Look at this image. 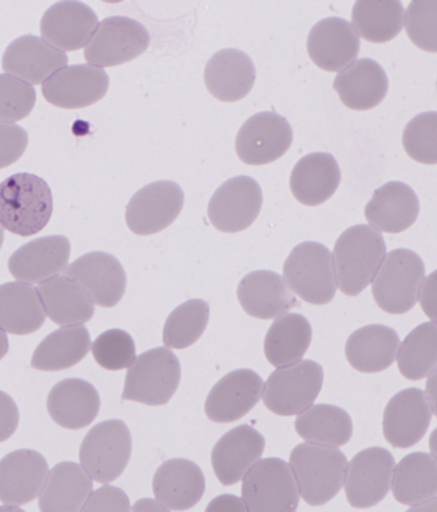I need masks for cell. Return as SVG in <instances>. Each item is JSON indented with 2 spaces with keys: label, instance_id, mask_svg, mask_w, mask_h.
I'll use <instances>...</instances> for the list:
<instances>
[{
  "label": "cell",
  "instance_id": "obj_38",
  "mask_svg": "<svg viewBox=\"0 0 437 512\" xmlns=\"http://www.w3.org/2000/svg\"><path fill=\"white\" fill-rule=\"evenodd\" d=\"M312 342V325L300 313H286L272 323L265 336L264 353L276 368L297 364Z\"/></svg>",
  "mask_w": 437,
  "mask_h": 512
},
{
  "label": "cell",
  "instance_id": "obj_49",
  "mask_svg": "<svg viewBox=\"0 0 437 512\" xmlns=\"http://www.w3.org/2000/svg\"><path fill=\"white\" fill-rule=\"evenodd\" d=\"M20 424L17 403L6 392L0 391V443L6 442L16 433Z\"/></svg>",
  "mask_w": 437,
  "mask_h": 512
},
{
  "label": "cell",
  "instance_id": "obj_10",
  "mask_svg": "<svg viewBox=\"0 0 437 512\" xmlns=\"http://www.w3.org/2000/svg\"><path fill=\"white\" fill-rule=\"evenodd\" d=\"M151 44V35L141 22L129 17H108L99 22L95 35L85 47L88 65L114 67L143 55Z\"/></svg>",
  "mask_w": 437,
  "mask_h": 512
},
{
  "label": "cell",
  "instance_id": "obj_17",
  "mask_svg": "<svg viewBox=\"0 0 437 512\" xmlns=\"http://www.w3.org/2000/svg\"><path fill=\"white\" fill-rule=\"evenodd\" d=\"M65 276L80 284L92 298L93 304L102 308H114L121 302L126 291L125 268L117 257L106 252L84 254L67 265Z\"/></svg>",
  "mask_w": 437,
  "mask_h": 512
},
{
  "label": "cell",
  "instance_id": "obj_36",
  "mask_svg": "<svg viewBox=\"0 0 437 512\" xmlns=\"http://www.w3.org/2000/svg\"><path fill=\"white\" fill-rule=\"evenodd\" d=\"M392 493L398 503L420 506L432 502L437 492L436 459L428 452H413L394 467Z\"/></svg>",
  "mask_w": 437,
  "mask_h": 512
},
{
  "label": "cell",
  "instance_id": "obj_22",
  "mask_svg": "<svg viewBox=\"0 0 437 512\" xmlns=\"http://www.w3.org/2000/svg\"><path fill=\"white\" fill-rule=\"evenodd\" d=\"M265 439L257 429L241 425L231 429L212 450V467L218 480L226 487L237 484L263 457Z\"/></svg>",
  "mask_w": 437,
  "mask_h": 512
},
{
  "label": "cell",
  "instance_id": "obj_2",
  "mask_svg": "<svg viewBox=\"0 0 437 512\" xmlns=\"http://www.w3.org/2000/svg\"><path fill=\"white\" fill-rule=\"evenodd\" d=\"M386 254V241L379 231L365 224L350 227L332 252L336 287L349 297H357L373 282Z\"/></svg>",
  "mask_w": 437,
  "mask_h": 512
},
{
  "label": "cell",
  "instance_id": "obj_46",
  "mask_svg": "<svg viewBox=\"0 0 437 512\" xmlns=\"http://www.w3.org/2000/svg\"><path fill=\"white\" fill-rule=\"evenodd\" d=\"M436 0H414L407 7L405 26L407 36L421 50L437 51Z\"/></svg>",
  "mask_w": 437,
  "mask_h": 512
},
{
  "label": "cell",
  "instance_id": "obj_11",
  "mask_svg": "<svg viewBox=\"0 0 437 512\" xmlns=\"http://www.w3.org/2000/svg\"><path fill=\"white\" fill-rule=\"evenodd\" d=\"M394 455L386 448L371 447L358 452L347 463L345 487L347 502L358 510L382 502L391 489Z\"/></svg>",
  "mask_w": 437,
  "mask_h": 512
},
{
  "label": "cell",
  "instance_id": "obj_15",
  "mask_svg": "<svg viewBox=\"0 0 437 512\" xmlns=\"http://www.w3.org/2000/svg\"><path fill=\"white\" fill-rule=\"evenodd\" d=\"M431 398L420 388H406L392 396L383 416L384 437L392 447L410 448L420 443L431 425Z\"/></svg>",
  "mask_w": 437,
  "mask_h": 512
},
{
  "label": "cell",
  "instance_id": "obj_1",
  "mask_svg": "<svg viewBox=\"0 0 437 512\" xmlns=\"http://www.w3.org/2000/svg\"><path fill=\"white\" fill-rule=\"evenodd\" d=\"M54 212L48 183L35 174L18 173L0 183V226L31 237L46 229Z\"/></svg>",
  "mask_w": 437,
  "mask_h": 512
},
{
  "label": "cell",
  "instance_id": "obj_9",
  "mask_svg": "<svg viewBox=\"0 0 437 512\" xmlns=\"http://www.w3.org/2000/svg\"><path fill=\"white\" fill-rule=\"evenodd\" d=\"M132 450V433L125 422H100L82 440L81 466L93 481L110 484L125 472Z\"/></svg>",
  "mask_w": 437,
  "mask_h": 512
},
{
  "label": "cell",
  "instance_id": "obj_13",
  "mask_svg": "<svg viewBox=\"0 0 437 512\" xmlns=\"http://www.w3.org/2000/svg\"><path fill=\"white\" fill-rule=\"evenodd\" d=\"M293 144L289 121L276 112L253 115L242 125L235 140L238 158L249 166H264L282 158Z\"/></svg>",
  "mask_w": 437,
  "mask_h": 512
},
{
  "label": "cell",
  "instance_id": "obj_42",
  "mask_svg": "<svg viewBox=\"0 0 437 512\" xmlns=\"http://www.w3.org/2000/svg\"><path fill=\"white\" fill-rule=\"evenodd\" d=\"M209 321V305L203 300H190L179 305L167 317L163 342L168 349H188L203 336Z\"/></svg>",
  "mask_w": 437,
  "mask_h": 512
},
{
  "label": "cell",
  "instance_id": "obj_37",
  "mask_svg": "<svg viewBox=\"0 0 437 512\" xmlns=\"http://www.w3.org/2000/svg\"><path fill=\"white\" fill-rule=\"evenodd\" d=\"M91 345V335L84 325L59 328L37 346L32 368L43 372L65 371L84 360Z\"/></svg>",
  "mask_w": 437,
  "mask_h": 512
},
{
  "label": "cell",
  "instance_id": "obj_21",
  "mask_svg": "<svg viewBox=\"0 0 437 512\" xmlns=\"http://www.w3.org/2000/svg\"><path fill=\"white\" fill-rule=\"evenodd\" d=\"M48 472V463L40 452H10L0 461V502L7 506L33 502L46 484Z\"/></svg>",
  "mask_w": 437,
  "mask_h": 512
},
{
  "label": "cell",
  "instance_id": "obj_45",
  "mask_svg": "<svg viewBox=\"0 0 437 512\" xmlns=\"http://www.w3.org/2000/svg\"><path fill=\"white\" fill-rule=\"evenodd\" d=\"M36 99V91L32 85L9 74H0V122L22 121L31 115Z\"/></svg>",
  "mask_w": 437,
  "mask_h": 512
},
{
  "label": "cell",
  "instance_id": "obj_7",
  "mask_svg": "<svg viewBox=\"0 0 437 512\" xmlns=\"http://www.w3.org/2000/svg\"><path fill=\"white\" fill-rule=\"evenodd\" d=\"M242 480V500L250 512H293L300 506L297 481L283 459H260Z\"/></svg>",
  "mask_w": 437,
  "mask_h": 512
},
{
  "label": "cell",
  "instance_id": "obj_29",
  "mask_svg": "<svg viewBox=\"0 0 437 512\" xmlns=\"http://www.w3.org/2000/svg\"><path fill=\"white\" fill-rule=\"evenodd\" d=\"M388 87L386 71L369 58L354 61L339 71L334 80L339 99L354 111H368L379 106L386 99Z\"/></svg>",
  "mask_w": 437,
  "mask_h": 512
},
{
  "label": "cell",
  "instance_id": "obj_30",
  "mask_svg": "<svg viewBox=\"0 0 437 512\" xmlns=\"http://www.w3.org/2000/svg\"><path fill=\"white\" fill-rule=\"evenodd\" d=\"M339 183L341 168L331 153H309L291 171V192L298 203L308 207H317L330 200Z\"/></svg>",
  "mask_w": 437,
  "mask_h": 512
},
{
  "label": "cell",
  "instance_id": "obj_26",
  "mask_svg": "<svg viewBox=\"0 0 437 512\" xmlns=\"http://www.w3.org/2000/svg\"><path fill=\"white\" fill-rule=\"evenodd\" d=\"M152 489L156 500L168 511H188L203 499V470L189 459H170L156 470Z\"/></svg>",
  "mask_w": 437,
  "mask_h": 512
},
{
  "label": "cell",
  "instance_id": "obj_35",
  "mask_svg": "<svg viewBox=\"0 0 437 512\" xmlns=\"http://www.w3.org/2000/svg\"><path fill=\"white\" fill-rule=\"evenodd\" d=\"M46 323V312L37 289L29 283L0 286V330L13 335H31Z\"/></svg>",
  "mask_w": 437,
  "mask_h": 512
},
{
  "label": "cell",
  "instance_id": "obj_8",
  "mask_svg": "<svg viewBox=\"0 0 437 512\" xmlns=\"http://www.w3.org/2000/svg\"><path fill=\"white\" fill-rule=\"evenodd\" d=\"M324 383L323 366L301 360L272 372L263 388L268 410L282 417L297 416L315 403Z\"/></svg>",
  "mask_w": 437,
  "mask_h": 512
},
{
  "label": "cell",
  "instance_id": "obj_24",
  "mask_svg": "<svg viewBox=\"0 0 437 512\" xmlns=\"http://www.w3.org/2000/svg\"><path fill=\"white\" fill-rule=\"evenodd\" d=\"M308 52L320 69L342 71L360 54V37L349 21L328 17L317 22L310 31Z\"/></svg>",
  "mask_w": 437,
  "mask_h": 512
},
{
  "label": "cell",
  "instance_id": "obj_41",
  "mask_svg": "<svg viewBox=\"0 0 437 512\" xmlns=\"http://www.w3.org/2000/svg\"><path fill=\"white\" fill-rule=\"evenodd\" d=\"M399 372L409 380H422L431 375L437 362L436 321L418 325L410 332L397 353Z\"/></svg>",
  "mask_w": 437,
  "mask_h": 512
},
{
  "label": "cell",
  "instance_id": "obj_3",
  "mask_svg": "<svg viewBox=\"0 0 437 512\" xmlns=\"http://www.w3.org/2000/svg\"><path fill=\"white\" fill-rule=\"evenodd\" d=\"M347 458L339 448L302 443L290 454V467L300 496L310 506H323L345 484Z\"/></svg>",
  "mask_w": 437,
  "mask_h": 512
},
{
  "label": "cell",
  "instance_id": "obj_50",
  "mask_svg": "<svg viewBox=\"0 0 437 512\" xmlns=\"http://www.w3.org/2000/svg\"><path fill=\"white\" fill-rule=\"evenodd\" d=\"M207 512H246L248 507L244 500L234 495H222L215 497L211 503L208 504Z\"/></svg>",
  "mask_w": 437,
  "mask_h": 512
},
{
  "label": "cell",
  "instance_id": "obj_12",
  "mask_svg": "<svg viewBox=\"0 0 437 512\" xmlns=\"http://www.w3.org/2000/svg\"><path fill=\"white\" fill-rule=\"evenodd\" d=\"M263 207L259 182L239 175L223 183L208 204V218L222 233H241L249 229Z\"/></svg>",
  "mask_w": 437,
  "mask_h": 512
},
{
  "label": "cell",
  "instance_id": "obj_40",
  "mask_svg": "<svg viewBox=\"0 0 437 512\" xmlns=\"http://www.w3.org/2000/svg\"><path fill=\"white\" fill-rule=\"evenodd\" d=\"M351 21L358 37L372 43H387L402 32L405 9L397 0H358Z\"/></svg>",
  "mask_w": 437,
  "mask_h": 512
},
{
  "label": "cell",
  "instance_id": "obj_25",
  "mask_svg": "<svg viewBox=\"0 0 437 512\" xmlns=\"http://www.w3.org/2000/svg\"><path fill=\"white\" fill-rule=\"evenodd\" d=\"M237 295L245 312L261 320L278 319L301 306L285 279L272 271L250 272L239 282Z\"/></svg>",
  "mask_w": 437,
  "mask_h": 512
},
{
  "label": "cell",
  "instance_id": "obj_16",
  "mask_svg": "<svg viewBox=\"0 0 437 512\" xmlns=\"http://www.w3.org/2000/svg\"><path fill=\"white\" fill-rule=\"evenodd\" d=\"M110 77L91 65L66 66L43 84L44 99L52 106L77 110L96 104L107 95Z\"/></svg>",
  "mask_w": 437,
  "mask_h": 512
},
{
  "label": "cell",
  "instance_id": "obj_18",
  "mask_svg": "<svg viewBox=\"0 0 437 512\" xmlns=\"http://www.w3.org/2000/svg\"><path fill=\"white\" fill-rule=\"evenodd\" d=\"M263 379L250 369H238L222 377L205 401L209 420L229 424L241 420L260 402Z\"/></svg>",
  "mask_w": 437,
  "mask_h": 512
},
{
  "label": "cell",
  "instance_id": "obj_14",
  "mask_svg": "<svg viewBox=\"0 0 437 512\" xmlns=\"http://www.w3.org/2000/svg\"><path fill=\"white\" fill-rule=\"evenodd\" d=\"M185 204L178 183L158 181L138 190L126 207V223L136 235H153L177 220Z\"/></svg>",
  "mask_w": 437,
  "mask_h": 512
},
{
  "label": "cell",
  "instance_id": "obj_53",
  "mask_svg": "<svg viewBox=\"0 0 437 512\" xmlns=\"http://www.w3.org/2000/svg\"><path fill=\"white\" fill-rule=\"evenodd\" d=\"M7 353H9V338L5 331L0 330V361L5 358Z\"/></svg>",
  "mask_w": 437,
  "mask_h": 512
},
{
  "label": "cell",
  "instance_id": "obj_31",
  "mask_svg": "<svg viewBox=\"0 0 437 512\" xmlns=\"http://www.w3.org/2000/svg\"><path fill=\"white\" fill-rule=\"evenodd\" d=\"M47 409L56 424L77 431L96 420L100 410L99 392L85 380H62L48 395Z\"/></svg>",
  "mask_w": 437,
  "mask_h": 512
},
{
  "label": "cell",
  "instance_id": "obj_47",
  "mask_svg": "<svg viewBox=\"0 0 437 512\" xmlns=\"http://www.w3.org/2000/svg\"><path fill=\"white\" fill-rule=\"evenodd\" d=\"M28 133L14 123L0 122V170L18 162L28 148Z\"/></svg>",
  "mask_w": 437,
  "mask_h": 512
},
{
  "label": "cell",
  "instance_id": "obj_4",
  "mask_svg": "<svg viewBox=\"0 0 437 512\" xmlns=\"http://www.w3.org/2000/svg\"><path fill=\"white\" fill-rule=\"evenodd\" d=\"M424 279V261L416 252L392 250L373 279V298L383 312L403 315L416 306Z\"/></svg>",
  "mask_w": 437,
  "mask_h": 512
},
{
  "label": "cell",
  "instance_id": "obj_23",
  "mask_svg": "<svg viewBox=\"0 0 437 512\" xmlns=\"http://www.w3.org/2000/svg\"><path fill=\"white\" fill-rule=\"evenodd\" d=\"M70 253L72 245L63 235L37 238L13 253L9 271L18 282L41 283L65 271Z\"/></svg>",
  "mask_w": 437,
  "mask_h": 512
},
{
  "label": "cell",
  "instance_id": "obj_28",
  "mask_svg": "<svg viewBox=\"0 0 437 512\" xmlns=\"http://www.w3.org/2000/svg\"><path fill=\"white\" fill-rule=\"evenodd\" d=\"M420 201L406 183L392 181L376 189L366 204L365 218L372 229L382 233L399 234L416 223Z\"/></svg>",
  "mask_w": 437,
  "mask_h": 512
},
{
  "label": "cell",
  "instance_id": "obj_51",
  "mask_svg": "<svg viewBox=\"0 0 437 512\" xmlns=\"http://www.w3.org/2000/svg\"><path fill=\"white\" fill-rule=\"evenodd\" d=\"M435 278L436 272L429 275L424 284H421L420 295H418V301L421 302L422 309H424L425 315L431 317L432 321H435Z\"/></svg>",
  "mask_w": 437,
  "mask_h": 512
},
{
  "label": "cell",
  "instance_id": "obj_5",
  "mask_svg": "<svg viewBox=\"0 0 437 512\" xmlns=\"http://www.w3.org/2000/svg\"><path fill=\"white\" fill-rule=\"evenodd\" d=\"M181 364L168 347L138 355L126 373L123 401L163 406L170 402L181 383Z\"/></svg>",
  "mask_w": 437,
  "mask_h": 512
},
{
  "label": "cell",
  "instance_id": "obj_6",
  "mask_svg": "<svg viewBox=\"0 0 437 512\" xmlns=\"http://www.w3.org/2000/svg\"><path fill=\"white\" fill-rule=\"evenodd\" d=\"M283 279L294 294L312 305L330 304L338 289L332 253L319 242H302L291 250Z\"/></svg>",
  "mask_w": 437,
  "mask_h": 512
},
{
  "label": "cell",
  "instance_id": "obj_32",
  "mask_svg": "<svg viewBox=\"0 0 437 512\" xmlns=\"http://www.w3.org/2000/svg\"><path fill=\"white\" fill-rule=\"evenodd\" d=\"M37 293L46 316L62 327L88 323L95 315V304L87 291L67 276L44 280L39 283Z\"/></svg>",
  "mask_w": 437,
  "mask_h": 512
},
{
  "label": "cell",
  "instance_id": "obj_33",
  "mask_svg": "<svg viewBox=\"0 0 437 512\" xmlns=\"http://www.w3.org/2000/svg\"><path fill=\"white\" fill-rule=\"evenodd\" d=\"M399 343L397 331L387 325H366L347 339L346 358L358 372H383L397 360Z\"/></svg>",
  "mask_w": 437,
  "mask_h": 512
},
{
  "label": "cell",
  "instance_id": "obj_54",
  "mask_svg": "<svg viewBox=\"0 0 437 512\" xmlns=\"http://www.w3.org/2000/svg\"><path fill=\"white\" fill-rule=\"evenodd\" d=\"M3 241H5V231H3V227L0 226V249H2Z\"/></svg>",
  "mask_w": 437,
  "mask_h": 512
},
{
  "label": "cell",
  "instance_id": "obj_27",
  "mask_svg": "<svg viewBox=\"0 0 437 512\" xmlns=\"http://www.w3.org/2000/svg\"><path fill=\"white\" fill-rule=\"evenodd\" d=\"M207 89L224 103L239 102L248 96L256 82V67L249 55L235 48L216 52L204 71Z\"/></svg>",
  "mask_w": 437,
  "mask_h": 512
},
{
  "label": "cell",
  "instance_id": "obj_19",
  "mask_svg": "<svg viewBox=\"0 0 437 512\" xmlns=\"http://www.w3.org/2000/svg\"><path fill=\"white\" fill-rule=\"evenodd\" d=\"M97 26L99 18L85 3L59 2L44 13L40 32L56 50L74 52L88 46Z\"/></svg>",
  "mask_w": 437,
  "mask_h": 512
},
{
  "label": "cell",
  "instance_id": "obj_34",
  "mask_svg": "<svg viewBox=\"0 0 437 512\" xmlns=\"http://www.w3.org/2000/svg\"><path fill=\"white\" fill-rule=\"evenodd\" d=\"M84 467L74 462L58 463L48 472L39 497L40 511H81L93 492V482Z\"/></svg>",
  "mask_w": 437,
  "mask_h": 512
},
{
  "label": "cell",
  "instance_id": "obj_52",
  "mask_svg": "<svg viewBox=\"0 0 437 512\" xmlns=\"http://www.w3.org/2000/svg\"><path fill=\"white\" fill-rule=\"evenodd\" d=\"M133 511H168L162 503L155 500L144 499L134 504Z\"/></svg>",
  "mask_w": 437,
  "mask_h": 512
},
{
  "label": "cell",
  "instance_id": "obj_39",
  "mask_svg": "<svg viewBox=\"0 0 437 512\" xmlns=\"http://www.w3.org/2000/svg\"><path fill=\"white\" fill-rule=\"evenodd\" d=\"M295 431L305 442L320 446L342 447L353 436L350 414L334 405H315L298 414Z\"/></svg>",
  "mask_w": 437,
  "mask_h": 512
},
{
  "label": "cell",
  "instance_id": "obj_20",
  "mask_svg": "<svg viewBox=\"0 0 437 512\" xmlns=\"http://www.w3.org/2000/svg\"><path fill=\"white\" fill-rule=\"evenodd\" d=\"M67 55L48 44L43 37H18L6 48L2 67L6 74L29 85L44 84L56 71L67 66Z\"/></svg>",
  "mask_w": 437,
  "mask_h": 512
},
{
  "label": "cell",
  "instance_id": "obj_44",
  "mask_svg": "<svg viewBox=\"0 0 437 512\" xmlns=\"http://www.w3.org/2000/svg\"><path fill=\"white\" fill-rule=\"evenodd\" d=\"M93 357L107 371H122L136 360V345L132 335L123 330L103 332L92 343Z\"/></svg>",
  "mask_w": 437,
  "mask_h": 512
},
{
  "label": "cell",
  "instance_id": "obj_43",
  "mask_svg": "<svg viewBox=\"0 0 437 512\" xmlns=\"http://www.w3.org/2000/svg\"><path fill=\"white\" fill-rule=\"evenodd\" d=\"M403 148L418 163H437V114L435 111L417 115L403 132Z\"/></svg>",
  "mask_w": 437,
  "mask_h": 512
},
{
  "label": "cell",
  "instance_id": "obj_48",
  "mask_svg": "<svg viewBox=\"0 0 437 512\" xmlns=\"http://www.w3.org/2000/svg\"><path fill=\"white\" fill-rule=\"evenodd\" d=\"M130 510H132V506H130L128 495L122 489L106 485V487L91 493L81 511L126 512Z\"/></svg>",
  "mask_w": 437,
  "mask_h": 512
}]
</instances>
